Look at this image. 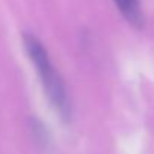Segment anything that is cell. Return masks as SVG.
<instances>
[{
  "label": "cell",
  "mask_w": 154,
  "mask_h": 154,
  "mask_svg": "<svg viewBox=\"0 0 154 154\" xmlns=\"http://www.w3.org/2000/svg\"><path fill=\"white\" fill-rule=\"evenodd\" d=\"M23 45L30 61L35 66L38 76L41 78L42 87L52 108L60 115L61 120H70L72 117V103L69 91L58 70L55 69L51 57L44 47V44L32 33H23Z\"/></svg>",
  "instance_id": "obj_1"
},
{
  "label": "cell",
  "mask_w": 154,
  "mask_h": 154,
  "mask_svg": "<svg viewBox=\"0 0 154 154\" xmlns=\"http://www.w3.org/2000/svg\"><path fill=\"white\" fill-rule=\"evenodd\" d=\"M120 14L133 26L142 27L144 26V12L141 6V0H114Z\"/></svg>",
  "instance_id": "obj_2"
}]
</instances>
